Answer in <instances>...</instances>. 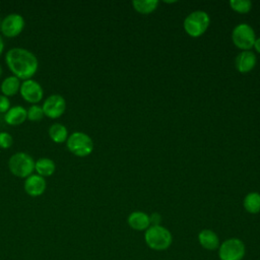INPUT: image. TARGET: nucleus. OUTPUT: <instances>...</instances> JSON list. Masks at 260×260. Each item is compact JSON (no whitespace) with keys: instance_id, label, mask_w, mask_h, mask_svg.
<instances>
[{"instance_id":"nucleus-1","label":"nucleus","mask_w":260,"mask_h":260,"mask_svg":"<svg viewBox=\"0 0 260 260\" xmlns=\"http://www.w3.org/2000/svg\"><path fill=\"white\" fill-rule=\"evenodd\" d=\"M5 63L12 75L20 80L31 78L39 69V60L29 50L22 47H13L5 54Z\"/></svg>"},{"instance_id":"nucleus-2","label":"nucleus","mask_w":260,"mask_h":260,"mask_svg":"<svg viewBox=\"0 0 260 260\" xmlns=\"http://www.w3.org/2000/svg\"><path fill=\"white\" fill-rule=\"evenodd\" d=\"M34 157L24 151L13 153L8 159V169L12 175L25 179L35 171Z\"/></svg>"},{"instance_id":"nucleus-3","label":"nucleus","mask_w":260,"mask_h":260,"mask_svg":"<svg viewBox=\"0 0 260 260\" xmlns=\"http://www.w3.org/2000/svg\"><path fill=\"white\" fill-rule=\"evenodd\" d=\"M68 150L76 156L83 157L89 155L93 150V141L91 137L81 131H75L68 135L66 140Z\"/></svg>"},{"instance_id":"nucleus-4","label":"nucleus","mask_w":260,"mask_h":260,"mask_svg":"<svg viewBox=\"0 0 260 260\" xmlns=\"http://www.w3.org/2000/svg\"><path fill=\"white\" fill-rule=\"evenodd\" d=\"M147 246L155 251L167 250L172 244L171 233L161 225L149 226L144 235Z\"/></svg>"},{"instance_id":"nucleus-5","label":"nucleus","mask_w":260,"mask_h":260,"mask_svg":"<svg viewBox=\"0 0 260 260\" xmlns=\"http://www.w3.org/2000/svg\"><path fill=\"white\" fill-rule=\"evenodd\" d=\"M209 16L204 11H194L184 20V28L191 37H199L207 29L209 25Z\"/></svg>"},{"instance_id":"nucleus-6","label":"nucleus","mask_w":260,"mask_h":260,"mask_svg":"<svg viewBox=\"0 0 260 260\" xmlns=\"http://www.w3.org/2000/svg\"><path fill=\"white\" fill-rule=\"evenodd\" d=\"M245 245L237 238L225 240L218 250V256L220 260H242L245 256Z\"/></svg>"},{"instance_id":"nucleus-7","label":"nucleus","mask_w":260,"mask_h":260,"mask_svg":"<svg viewBox=\"0 0 260 260\" xmlns=\"http://www.w3.org/2000/svg\"><path fill=\"white\" fill-rule=\"evenodd\" d=\"M232 39L234 44L244 51H248V49L252 48L256 40L253 28L247 23L238 24L232 32Z\"/></svg>"},{"instance_id":"nucleus-8","label":"nucleus","mask_w":260,"mask_h":260,"mask_svg":"<svg viewBox=\"0 0 260 260\" xmlns=\"http://www.w3.org/2000/svg\"><path fill=\"white\" fill-rule=\"evenodd\" d=\"M42 108L45 116L51 119L60 118L66 110L65 98L60 93H52L44 100Z\"/></svg>"},{"instance_id":"nucleus-9","label":"nucleus","mask_w":260,"mask_h":260,"mask_svg":"<svg viewBox=\"0 0 260 260\" xmlns=\"http://www.w3.org/2000/svg\"><path fill=\"white\" fill-rule=\"evenodd\" d=\"M25 20L19 13L13 12L5 15L1 21L0 30L2 35L7 38H14L18 36L24 28Z\"/></svg>"},{"instance_id":"nucleus-10","label":"nucleus","mask_w":260,"mask_h":260,"mask_svg":"<svg viewBox=\"0 0 260 260\" xmlns=\"http://www.w3.org/2000/svg\"><path fill=\"white\" fill-rule=\"evenodd\" d=\"M19 93L25 102L31 105L40 103L44 98L43 86L32 78L21 81Z\"/></svg>"},{"instance_id":"nucleus-11","label":"nucleus","mask_w":260,"mask_h":260,"mask_svg":"<svg viewBox=\"0 0 260 260\" xmlns=\"http://www.w3.org/2000/svg\"><path fill=\"white\" fill-rule=\"evenodd\" d=\"M47 188V181L44 177L38 174H31L24 179L23 189L25 193L31 197L43 195Z\"/></svg>"},{"instance_id":"nucleus-12","label":"nucleus","mask_w":260,"mask_h":260,"mask_svg":"<svg viewBox=\"0 0 260 260\" xmlns=\"http://www.w3.org/2000/svg\"><path fill=\"white\" fill-rule=\"evenodd\" d=\"M27 119V110L20 106H13L4 114V121L11 126H16L24 123Z\"/></svg>"},{"instance_id":"nucleus-13","label":"nucleus","mask_w":260,"mask_h":260,"mask_svg":"<svg viewBox=\"0 0 260 260\" xmlns=\"http://www.w3.org/2000/svg\"><path fill=\"white\" fill-rule=\"evenodd\" d=\"M256 65V57L253 52L243 51L236 58V67L241 73L251 71Z\"/></svg>"},{"instance_id":"nucleus-14","label":"nucleus","mask_w":260,"mask_h":260,"mask_svg":"<svg viewBox=\"0 0 260 260\" xmlns=\"http://www.w3.org/2000/svg\"><path fill=\"white\" fill-rule=\"evenodd\" d=\"M20 84H21V81L19 78H17L14 75H9L2 80V82L0 84V89H1L2 94L9 98V96H13L17 92H19Z\"/></svg>"},{"instance_id":"nucleus-15","label":"nucleus","mask_w":260,"mask_h":260,"mask_svg":"<svg viewBox=\"0 0 260 260\" xmlns=\"http://www.w3.org/2000/svg\"><path fill=\"white\" fill-rule=\"evenodd\" d=\"M128 224L136 231H143L149 228V216L142 211H134L128 216Z\"/></svg>"},{"instance_id":"nucleus-16","label":"nucleus","mask_w":260,"mask_h":260,"mask_svg":"<svg viewBox=\"0 0 260 260\" xmlns=\"http://www.w3.org/2000/svg\"><path fill=\"white\" fill-rule=\"evenodd\" d=\"M35 171L42 177H50L56 171V164L50 157H40L35 161Z\"/></svg>"},{"instance_id":"nucleus-17","label":"nucleus","mask_w":260,"mask_h":260,"mask_svg":"<svg viewBox=\"0 0 260 260\" xmlns=\"http://www.w3.org/2000/svg\"><path fill=\"white\" fill-rule=\"evenodd\" d=\"M198 240L200 245L206 250H215L218 248L219 240L217 235L211 230H203L198 235Z\"/></svg>"},{"instance_id":"nucleus-18","label":"nucleus","mask_w":260,"mask_h":260,"mask_svg":"<svg viewBox=\"0 0 260 260\" xmlns=\"http://www.w3.org/2000/svg\"><path fill=\"white\" fill-rule=\"evenodd\" d=\"M48 134L50 138L56 143L66 142L68 138L67 127L61 123H53L48 129Z\"/></svg>"},{"instance_id":"nucleus-19","label":"nucleus","mask_w":260,"mask_h":260,"mask_svg":"<svg viewBox=\"0 0 260 260\" xmlns=\"http://www.w3.org/2000/svg\"><path fill=\"white\" fill-rule=\"evenodd\" d=\"M244 207L250 213H258L260 211V194L252 192L246 195L244 199Z\"/></svg>"},{"instance_id":"nucleus-20","label":"nucleus","mask_w":260,"mask_h":260,"mask_svg":"<svg viewBox=\"0 0 260 260\" xmlns=\"http://www.w3.org/2000/svg\"><path fill=\"white\" fill-rule=\"evenodd\" d=\"M158 1L156 0H136L132 2L134 9L143 14L150 13L153 10H155Z\"/></svg>"},{"instance_id":"nucleus-21","label":"nucleus","mask_w":260,"mask_h":260,"mask_svg":"<svg viewBox=\"0 0 260 260\" xmlns=\"http://www.w3.org/2000/svg\"><path fill=\"white\" fill-rule=\"evenodd\" d=\"M27 110V120L31 121V122H38L41 121L44 118V111L42 106L35 104L31 105Z\"/></svg>"},{"instance_id":"nucleus-22","label":"nucleus","mask_w":260,"mask_h":260,"mask_svg":"<svg viewBox=\"0 0 260 260\" xmlns=\"http://www.w3.org/2000/svg\"><path fill=\"white\" fill-rule=\"evenodd\" d=\"M230 5L235 11L240 13H246L250 11L252 3L249 0H231Z\"/></svg>"},{"instance_id":"nucleus-23","label":"nucleus","mask_w":260,"mask_h":260,"mask_svg":"<svg viewBox=\"0 0 260 260\" xmlns=\"http://www.w3.org/2000/svg\"><path fill=\"white\" fill-rule=\"evenodd\" d=\"M13 144V137L10 133L2 131L0 132V147L7 149Z\"/></svg>"},{"instance_id":"nucleus-24","label":"nucleus","mask_w":260,"mask_h":260,"mask_svg":"<svg viewBox=\"0 0 260 260\" xmlns=\"http://www.w3.org/2000/svg\"><path fill=\"white\" fill-rule=\"evenodd\" d=\"M11 107L10 100L4 94H0V114H5Z\"/></svg>"},{"instance_id":"nucleus-25","label":"nucleus","mask_w":260,"mask_h":260,"mask_svg":"<svg viewBox=\"0 0 260 260\" xmlns=\"http://www.w3.org/2000/svg\"><path fill=\"white\" fill-rule=\"evenodd\" d=\"M149 221L152 225H160V221H161V216L158 213H152L149 216Z\"/></svg>"},{"instance_id":"nucleus-26","label":"nucleus","mask_w":260,"mask_h":260,"mask_svg":"<svg viewBox=\"0 0 260 260\" xmlns=\"http://www.w3.org/2000/svg\"><path fill=\"white\" fill-rule=\"evenodd\" d=\"M253 47L256 49V51H257L258 53H260V38H258V39L255 40Z\"/></svg>"},{"instance_id":"nucleus-27","label":"nucleus","mask_w":260,"mask_h":260,"mask_svg":"<svg viewBox=\"0 0 260 260\" xmlns=\"http://www.w3.org/2000/svg\"><path fill=\"white\" fill-rule=\"evenodd\" d=\"M4 47H5V44H4V41H3V39H2V37L0 36V56H1V54L3 53V51H4Z\"/></svg>"},{"instance_id":"nucleus-28","label":"nucleus","mask_w":260,"mask_h":260,"mask_svg":"<svg viewBox=\"0 0 260 260\" xmlns=\"http://www.w3.org/2000/svg\"><path fill=\"white\" fill-rule=\"evenodd\" d=\"M1 74H2V67H1V65H0V76H1Z\"/></svg>"},{"instance_id":"nucleus-29","label":"nucleus","mask_w":260,"mask_h":260,"mask_svg":"<svg viewBox=\"0 0 260 260\" xmlns=\"http://www.w3.org/2000/svg\"><path fill=\"white\" fill-rule=\"evenodd\" d=\"M1 21H2V18L0 17V27H1Z\"/></svg>"}]
</instances>
